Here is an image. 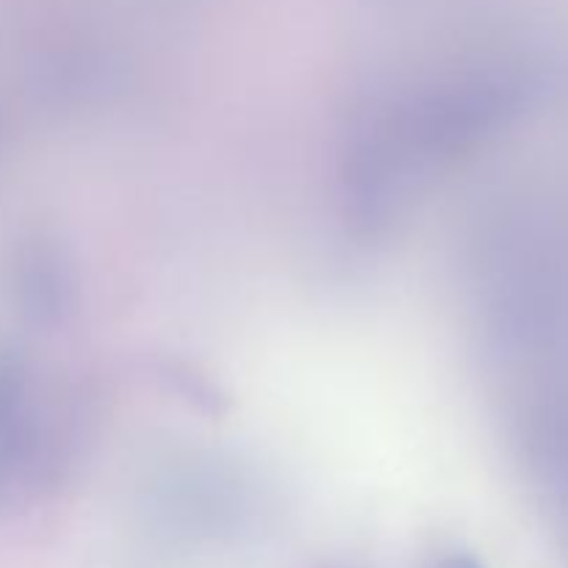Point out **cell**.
Masks as SVG:
<instances>
[{"instance_id":"obj_1","label":"cell","mask_w":568,"mask_h":568,"mask_svg":"<svg viewBox=\"0 0 568 568\" xmlns=\"http://www.w3.org/2000/svg\"><path fill=\"white\" fill-rule=\"evenodd\" d=\"M161 375L175 386V392H181L183 397H189L192 403H197L203 410H211V414H220L222 410V397L220 392H214L209 381L203 375L192 369H178V366H166Z\"/></svg>"},{"instance_id":"obj_2","label":"cell","mask_w":568,"mask_h":568,"mask_svg":"<svg viewBox=\"0 0 568 568\" xmlns=\"http://www.w3.org/2000/svg\"><path fill=\"white\" fill-rule=\"evenodd\" d=\"M433 568H483V564L477 558H471V555L458 552V555H447V558L438 560Z\"/></svg>"}]
</instances>
